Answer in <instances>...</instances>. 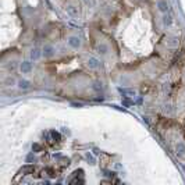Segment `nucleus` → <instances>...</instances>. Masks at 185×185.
I'll use <instances>...</instances> for the list:
<instances>
[{
  "label": "nucleus",
  "instance_id": "obj_5",
  "mask_svg": "<svg viewBox=\"0 0 185 185\" xmlns=\"http://www.w3.org/2000/svg\"><path fill=\"white\" fill-rule=\"evenodd\" d=\"M85 3H86V4H89V3H91V4L93 6L95 4V0H85Z\"/></svg>",
  "mask_w": 185,
  "mask_h": 185
},
{
  "label": "nucleus",
  "instance_id": "obj_2",
  "mask_svg": "<svg viewBox=\"0 0 185 185\" xmlns=\"http://www.w3.org/2000/svg\"><path fill=\"white\" fill-rule=\"evenodd\" d=\"M34 171H35V167L34 166H25V167H22L21 168V171H20V174H34Z\"/></svg>",
  "mask_w": 185,
  "mask_h": 185
},
{
  "label": "nucleus",
  "instance_id": "obj_3",
  "mask_svg": "<svg viewBox=\"0 0 185 185\" xmlns=\"http://www.w3.org/2000/svg\"><path fill=\"white\" fill-rule=\"evenodd\" d=\"M47 173H49L50 177H54V175H57V171H56V170H53V168H47Z\"/></svg>",
  "mask_w": 185,
  "mask_h": 185
},
{
  "label": "nucleus",
  "instance_id": "obj_4",
  "mask_svg": "<svg viewBox=\"0 0 185 185\" xmlns=\"http://www.w3.org/2000/svg\"><path fill=\"white\" fill-rule=\"evenodd\" d=\"M82 182H83L82 180H73L71 181V184H82Z\"/></svg>",
  "mask_w": 185,
  "mask_h": 185
},
{
  "label": "nucleus",
  "instance_id": "obj_1",
  "mask_svg": "<svg viewBox=\"0 0 185 185\" xmlns=\"http://www.w3.org/2000/svg\"><path fill=\"white\" fill-rule=\"evenodd\" d=\"M65 10H67L73 17L78 16V7H75V6H73V4H67V6H65Z\"/></svg>",
  "mask_w": 185,
  "mask_h": 185
}]
</instances>
